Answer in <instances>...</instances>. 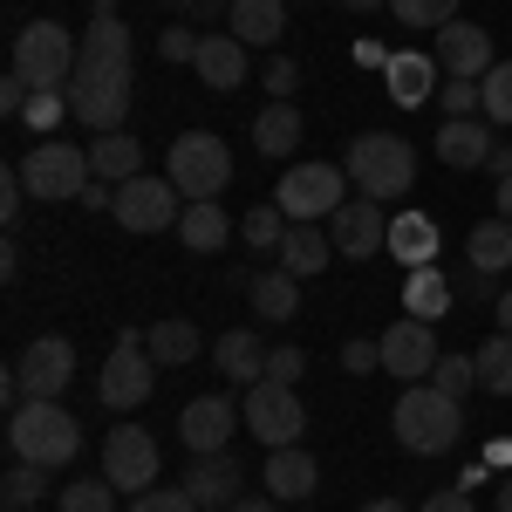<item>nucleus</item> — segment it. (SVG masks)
Segmentation results:
<instances>
[{
    "label": "nucleus",
    "instance_id": "nucleus-1",
    "mask_svg": "<svg viewBox=\"0 0 512 512\" xmlns=\"http://www.w3.org/2000/svg\"><path fill=\"white\" fill-rule=\"evenodd\" d=\"M69 117L89 123L96 137L103 130H123L130 103H137V35L123 14H96L89 35H82V62L69 76Z\"/></svg>",
    "mask_w": 512,
    "mask_h": 512
},
{
    "label": "nucleus",
    "instance_id": "nucleus-2",
    "mask_svg": "<svg viewBox=\"0 0 512 512\" xmlns=\"http://www.w3.org/2000/svg\"><path fill=\"white\" fill-rule=\"evenodd\" d=\"M390 424H396V444L410 458H444L465 437V410H458V396H444L437 383H403Z\"/></svg>",
    "mask_w": 512,
    "mask_h": 512
},
{
    "label": "nucleus",
    "instance_id": "nucleus-3",
    "mask_svg": "<svg viewBox=\"0 0 512 512\" xmlns=\"http://www.w3.org/2000/svg\"><path fill=\"white\" fill-rule=\"evenodd\" d=\"M342 171L362 198L390 205V198H410V185H417V151L396 130H362L349 144V158H342Z\"/></svg>",
    "mask_w": 512,
    "mask_h": 512
},
{
    "label": "nucleus",
    "instance_id": "nucleus-4",
    "mask_svg": "<svg viewBox=\"0 0 512 512\" xmlns=\"http://www.w3.org/2000/svg\"><path fill=\"white\" fill-rule=\"evenodd\" d=\"M7 444H14V458H28L41 472H62V465H76V451H82V424L62 403H21L7 417Z\"/></svg>",
    "mask_w": 512,
    "mask_h": 512
},
{
    "label": "nucleus",
    "instance_id": "nucleus-5",
    "mask_svg": "<svg viewBox=\"0 0 512 512\" xmlns=\"http://www.w3.org/2000/svg\"><path fill=\"white\" fill-rule=\"evenodd\" d=\"M89 178H96V164H89L82 144L41 137L35 151H21V185H28V198H41V205H76V198L89 192Z\"/></svg>",
    "mask_w": 512,
    "mask_h": 512
},
{
    "label": "nucleus",
    "instance_id": "nucleus-6",
    "mask_svg": "<svg viewBox=\"0 0 512 512\" xmlns=\"http://www.w3.org/2000/svg\"><path fill=\"white\" fill-rule=\"evenodd\" d=\"M164 178L185 192V205L219 198L226 185H233V151H226V137H212V130H185V137L164 151Z\"/></svg>",
    "mask_w": 512,
    "mask_h": 512
},
{
    "label": "nucleus",
    "instance_id": "nucleus-7",
    "mask_svg": "<svg viewBox=\"0 0 512 512\" xmlns=\"http://www.w3.org/2000/svg\"><path fill=\"white\" fill-rule=\"evenodd\" d=\"M76 62H82V41L62 21H28L14 35V76L28 82V89H69Z\"/></svg>",
    "mask_w": 512,
    "mask_h": 512
},
{
    "label": "nucleus",
    "instance_id": "nucleus-8",
    "mask_svg": "<svg viewBox=\"0 0 512 512\" xmlns=\"http://www.w3.org/2000/svg\"><path fill=\"white\" fill-rule=\"evenodd\" d=\"M274 205L294 219V226H321L349 205V171L342 164H287L274 185Z\"/></svg>",
    "mask_w": 512,
    "mask_h": 512
},
{
    "label": "nucleus",
    "instance_id": "nucleus-9",
    "mask_svg": "<svg viewBox=\"0 0 512 512\" xmlns=\"http://www.w3.org/2000/svg\"><path fill=\"white\" fill-rule=\"evenodd\" d=\"M110 219H117L123 233L151 239V233H171L178 219H185V192L171 185V178H130V185H117V205H110Z\"/></svg>",
    "mask_w": 512,
    "mask_h": 512
},
{
    "label": "nucleus",
    "instance_id": "nucleus-10",
    "mask_svg": "<svg viewBox=\"0 0 512 512\" xmlns=\"http://www.w3.org/2000/svg\"><path fill=\"white\" fill-rule=\"evenodd\" d=\"M151 390H158V362L144 349V335H117V349H110L103 376H96L103 410H137V403H151Z\"/></svg>",
    "mask_w": 512,
    "mask_h": 512
},
{
    "label": "nucleus",
    "instance_id": "nucleus-11",
    "mask_svg": "<svg viewBox=\"0 0 512 512\" xmlns=\"http://www.w3.org/2000/svg\"><path fill=\"white\" fill-rule=\"evenodd\" d=\"M239 410H246V431L260 437L267 451H280V444H301V431H308L301 396L287 390V383H267V376L246 390V403H239Z\"/></svg>",
    "mask_w": 512,
    "mask_h": 512
},
{
    "label": "nucleus",
    "instance_id": "nucleus-12",
    "mask_svg": "<svg viewBox=\"0 0 512 512\" xmlns=\"http://www.w3.org/2000/svg\"><path fill=\"white\" fill-rule=\"evenodd\" d=\"M103 478L117 485V492H151L158 485V437L144 431V424H117V431L103 437Z\"/></svg>",
    "mask_w": 512,
    "mask_h": 512
},
{
    "label": "nucleus",
    "instance_id": "nucleus-13",
    "mask_svg": "<svg viewBox=\"0 0 512 512\" xmlns=\"http://www.w3.org/2000/svg\"><path fill=\"white\" fill-rule=\"evenodd\" d=\"M14 376H21L28 403H62V390L76 383V349L62 335H35L21 349V362H14Z\"/></svg>",
    "mask_w": 512,
    "mask_h": 512
},
{
    "label": "nucleus",
    "instance_id": "nucleus-14",
    "mask_svg": "<svg viewBox=\"0 0 512 512\" xmlns=\"http://www.w3.org/2000/svg\"><path fill=\"white\" fill-rule=\"evenodd\" d=\"M383 369H390L396 383H431V369H437V335H431V321H417V315H403V321H390L383 335Z\"/></svg>",
    "mask_w": 512,
    "mask_h": 512
},
{
    "label": "nucleus",
    "instance_id": "nucleus-15",
    "mask_svg": "<svg viewBox=\"0 0 512 512\" xmlns=\"http://www.w3.org/2000/svg\"><path fill=\"white\" fill-rule=\"evenodd\" d=\"M246 424V410H239L233 396H192L185 403V417H178V437H185V451L192 458H212V451H226L233 431Z\"/></svg>",
    "mask_w": 512,
    "mask_h": 512
},
{
    "label": "nucleus",
    "instance_id": "nucleus-16",
    "mask_svg": "<svg viewBox=\"0 0 512 512\" xmlns=\"http://www.w3.org/2000/svg\"><path fill=\"white\" fill-rule=\"evenodd\" d=\"M328 239L342 260H369V253H390V219L376 198H349L335 219H328Z\"/></svg>",
    "mask_w": 512,
    "mask_h": 512
},
{
    "label": "nucleus",
    "instance_id": "nucleus-17",
    "mask_svg": "<svg viewBox=\"0 0 512 512\" xmlns=\"http://www.w3.org/2000/svg\"><path fill=\"white\" fill-rule=\"evenodd\" d=\"M444 69H437L431 48H396L390 62H383V89H390L396 110H424V103H437V89H444Z\"/></svg>",
    "mask_w": 512,
    "mask_h": 512
},
{
    "label": "nucleus",
    "instance_id": "nucleus-18",
    "mask_svg": "<svg viewBox=\"0 0 512 512\" xmlns=\"http://www.w3.org/2000/svg\"><path fill=\"white\" fill-rule=\"evenodd\" d=\"M431 55H437L444 76H465V82H485V76H492V62H499V55H492V35H485L478 21H451V28H437Z\"/></svg>",
    "mask_w": 512,
    "mask_h": 512
},
{
    "label": "nucleus",
    "instance_id": "nucleus-19",
    "mask_svg": "<svg viewBox=\"0 0 512 512\" xmlns=\"http://www.w3.org/2000/svg\"><path fill=\"white\" fill-rule=\"evenodd\" d=\"M246 472H239L233 451H212V458H192V472H185V492L198 499V512H233L246 492Z\"/></svg>",
    "mask_w": 512,
    "mask_h": 512
},
{
    "label": "nucleus",
    "instance_id": "nucleus-20",
    "mask_svg": "<svg viewBox=\"0 0 512 512\" xmlns=\"http://www.w3.org/2000/svg\"><path fill=\"white\" fill-rule=\"evenodd\" d=\"M260 485L274 492L280 506H287V499H315V485H321L315 451H301V444H280V451H267V465H260Z\"/></svg>",
    "mask_w": 512,
    "mask_h": 512
},
{
    "label": "nucleus",
    "instance_id": "nucleus-21",
    "mask_svg": "<svg viewBox=\"0 0 512 512\" xmlns=\"http://www.w3.org/2000/svg\"><path fill=\"white\" fill-rule=\"evenodd\" d=\"M492 144H499V137H492L478 117H444L431 151H437V164H451V171H478V164L492 158Z\"/></svg>",
    "mask_w": 512,
    "mask_h": 512
},
{
    "label": "nucleus",
    "instance_id": "nucleus-22",
    "mask_svg": "<svg viewBox=\"0 0 512 512\" xmlns=\"http://www.w3.org/2000/svg\"><path fill=\"white\" fill-rule=\"evenodd\" d=\"M198 82H205V89H219V96H226V89H239V82H246V41L239 35H205L198 41Z\"/></svg>",
    "mask_w": 512,
    "mask_h": 512
},
{
    "label": "nucleus",
    "instance_id": "nucleus-23",
    "mask_svg": "<svg viewBox=\"0 0 512 512\" xmlns=\"http://www.w3.org/2000/svg\"><path fill=\"white\" fill-rule=\"evenodd\" d=\"M212 369H219L226 383H260V376H267L260 335H253V328H226V335L212 342Z\"/></svg>",
    "mask_w": 512,
    "mask_h": 512
},
{
    "label": "nucleus",
    "instance_id": "nucleus-24",
    "mask_svg": "<svg viewBox=\"0 0 512 512\" xmlns=\"http://www.w3.org/2000/svg\"><path fill=\"white\" fill-rule=\"evenodd\" d=\"M274 260L294 280H315V274H328V260H335V239H328V226H287Z\"/></svg>",
    "mask_w": 512,
    "mask_h": 512
},
{
    "label": "nucleus",
    "instance_id": "nucleus-25",
    "mask_svg": "<svg viewBox=\"0 0 512 512\" xmlns=\"http://www.w3.org/2000/svg\"><path fill=\"white\" fill-rule=\"evenodd\" d=\"M144 349H151V362H158V369H185V362H198V355H205V335H198L185 315H164V321H151Z\"/></svg>",
    "mask_w": 512,
    "mask_h": 512
},
{
    "label": "nucleus",
    "instance_id": "nucleus-26",
    "mask_svg": "<svg viewBox=\"0 0 512 512\" xmlns=\"http://www.w3.org/2000/svg\"><path fill=\"white\" fill-rule=\"evenodd\" d=\"M89 164H96L103 185H130V178H144V144H137L130 130H103V137L89 144Z\"/></svg>",
    "mask_w": 512,
    "mask_h": 512
},
{
    "label": "nucleus",
    "instance_id": "nucleus-27",
    "mask_svg": "<svg viewBox=\"0 0 512 512\" xmlns=\"http://www.w3.org/2000/svg\"><path fill=\"white\" fill-rule=\"evenodd\" d=\"M226 35H239L246 48H267V41H280V35H287V0H233Z\"/></svg>",
    "mask_w": 512,
    "mask_h": 512
},
{
    "label": "nucleus",
    "instance_id": "nucleus-28",
    "mask_svg": "<svg viewBox=\"0 0 512 512\" xmlns=\"http://www.w3.org/2000/svg\"><path fill=\"white\" fill-rule=\"evenodd\" d=\"M390 260H403L410 274H417V267H431V260H437V219H424L417 205H410V212H396V219H390Z\"/></svg>",
    "mask_w": 512,
    "mask_h": 512
},
{
    "label": "nucleus",
    "instance_id": "nucleus-29",
    "mask_svg": "<svg viewBox=\"0 0 512 512\" xmlns=\"http://www.w3.org/2000/svg\"><path fill=\"white\" fill-rule=\"evenodd\" d=\"M246 301H253L260 321H294L301 315V280L287 274V267H267V274L246 280Z\"/></svg>",
    "mask_w": 512,
    "mask_h": 512
},
{
    "label": "nucleus",
    "instance_id": "nucleus-30",
    "mask_svg": "<svg viewBox=\"0 0 512 512\" xmlns=\"http://www.w3.org/2000/svg\"><path fill=\"white\" fill-rule=\"evenodd\" d=\"M472 274H512V219H478L465 239Z\"/></svg>",
    "mask_w": 512,
    "mask_h": 512
},
{
    "label": "nucleus",
    "instance_id": "nucleus-31",
    "mask_svg": "<svg viewBox=\"0 0 512 512\" xmlns=\"http://www.w3.org/2000/svg\"><path fill=\"white\" fill-rule=\"evenodd\" d=\"M253 151H260V158L301 151V110H294V103H267V110L253 117Z\"/></svg>",
    "mask_w": 512,
    "mask_h": 512
},
{
    "label": "nucleus",
    "instance_id": "nucleus-32",
    "mask_svg": "<svg viewBox=\"0 0 512 512\" xmlns=\"http://www.w3.org/2000/svg\"><path fill=\"white\" fill-rule=\"evenodd\" d=\"M178 239H185L192 253H219V246L233 239V219H226V205H219V198H198V205H185V219H178Z\"/></svg>",
    "mask_w": 512,
    "mask_h": 512
},
{
    "label": "nucleus",
    "instance_id": "nucleus-33",
    "mask_svg": "<svg viewBox=\"0 0 512 512\" xmlns=\"http://www.w3.org/2000/svg\"><path fill=\"white\" fill-rule=\"evenodd\" d=\"M403 308L417 321H437V315H451V280L437 274V267H417V274L403 280Z\"/></svg>",
    "mask_w": 512,
    "mask_h": 512
},
{
    "label": "nucleus",
    "instance_id": "nucleus-34",
    "mask_svg": "<svg viewBox=\"0 0 512 512\" xmlns=\"http://www.w3.org/2000/svg\"><path fill=\"white\" fill-rule=\"evenodd\" d=\"M472 362H478V390L485 396H512V335H492Z\"/></svg>",
    "mask_w": 512,
    "mask_h": 512
},
{
    "label": "nucleus",
    "instance_id": "nucleus-35",
    "mask_svg": "<svg viewBox=\"0 0 512 512\" xmlns=\"http://www.w3.org/2000/svg\"><path fill=\"white\" fill-rule=\"evenodd\" d=\"M287 226H294V219H287L280 205H253V212L239 219V233L253 239V253H280V239H287Z\"/></svg>",
    "mask_w": 512,
    "mask_h": 512
},
{
    "label": "nucleus",
    "instance_id": "nucleus-36",
    "mask_svg": "<svg viewBox=\"0 0 512 512\" xmlns=\"http://www.w3.org/2000/svg\"><path fill=\"white\" fill-rule=\"evenodd\" d=\"M478 110L485 123H512V62H492V76L478 82Z\"/></svg>",
    "mask_w": 512,
    "mask_h": 512
},
{
    "label": "nucleus",
    "instance_id": "nucleus-37",
    "mask_svg": "<svg viewBox=\"0 0 512 512\" xmlns=\"http://www.w3.org/2000/svg\"><path fill=\"white\" fill-rule=\"evenodd\" d=\"M62 512H117V485L110 478H76V485H62Z\"/></svg>",
    "mask_w": 512,
    "mask_h": 512
},
{
    "label": "nucleus",
    "instance_id": "nucleus-38",
    "mask_svg": "<svg viewBox=\"0 0 512 512\" xmlns=\"http://www.w3.org/2000/svg\"><path fill=\"white\" fill-rule=\"evenodd\" d=\"M390 14L403 28H451L458 21V0H390Z\"/></svg>",
    "mask_w": 512,
    "mask_h": 512
},
{
    "label": "nucleus",
    "instance_id": "nucleus-39",
    "mask_svg": "<svg viewBox=\"0 0 512 512\" xmlns=\"http://www.w3.org/2000/svg\"><path fill=\"white\" fill-rule=\"evenodd\" d=\"M431 383H437L444 396H458V403H465V396L478 390V362H472V355H437Z\"/></svg>",
    "mask_w": 512,
    "mask_h": 512
},
{
    "label": "nucleus",
    "instance_id": "nucleus-40",
    "mask_svg": "<svg viewBox=\"0 0 512 512\" xmlns=\"http://www.w3.org/2000/svg\"><path fill=\"white\" fill-rule=\"evenodd\" d=\"M0 499L28 512V506L41 499V465H28V458H14V465H7V478H0Z\"/></svg>",
    "mask_w": 512,
    "mask_h": 512
},
{
    "label": "nucleus",
    "instance_id": "nucleus-41",
    "mask_svg": "<svg viewBox=\"0 0 512 512\" xmlns=\"http://www.w3.org/2000/svg\"><path fill=\"white\" fill-rule=\"evenodd\" d=\"M123 512H198V499L185 485H151V492H137Z\"/></svg>",
    "mask_w": 512,
    "mask_h": 512
},
{
    "label": "nucleus",
    "instance_id": "nucleus-42",
    "mask_svg": "<svg viewBox=\"0 0 512 512\" xmlns=\"http://www.w3.org/2000/svg\"><path fill=\"white\" fill-rule=\"evenodd\" d=\"M301 376H308V355L294 349V342H280V349H267V383H287V390H294Z\"/></svg>",
    "mask_w": 512,
    "mask_h": 512
},
{
    "label": "nucleus",
    "instance_id": "nucleus-43",
    "mask_svg": "<svg viewBox=\"0 0 512 512\" xmlns=\"http://www.w3.org/2000/svg\"><path fill=\"white\" fill-rule=\"evenodd\" d=\"M437 110H444V117H478V82L451 76L444 89H437Z\"/></svg>",
    "mask_w": 512,
    "mask_h": 512
},
{
    "label": "nucleus",
    "instance_id": "nucleus-44",
    "mask_svg": "<svg viewBox=\"0 0 512 512\" xmlns=\"http://www.w3.org/2000/svg\"><path fill=\"white\" fill-rule=\"evenodd\" d=\"M294 89H301V62H294V55H274V62H267V96L287 103Z\"/></svg>",
    "mask_w": 512,
    "mask_h": 512
},
{
    "label": "nucleus",
    "instance_id": "nucleus-45",
    "mask_svg": "<svg viewBox=\"0 0 512 512\" xmlns=\"http://www.w3.org/2000/svg\"><path fill=\"white\" fill-rule=\"evenodd\" d=\"M198 41H205V35H192V28H164L158 55H164V62H198Z\"/></svg>",
    "mask_w": 512,
    "mask_h": 512
},
{
    "label": "nucleus",
    "instance_id": "nucleus-46",
    "mask_svg": "<svg viewBox=\"0 0 512 512\" xmlns=\"http://www.w3.org/2000/svg\"><path fill=\"white\" fill-rule=\"evenodd\" d=\"M342 369H349V376L383 369V342H342Z\"/></svg>",
    "mask_w": 512,
    "mask_h": 512
},
{
    "label": "nucleus",
    "instance_id": "nucleus-47",
    "mask_svg": "<svg viewBox=\"0 0 512 512\" xmlns=\"http://www.w3.org/2000/svg\"><path fill=\"white\" fill-rule=\"evenodd\" d=\"M55 96H62V89H35V103H28V117H21V123H35V130H48L55 117H69V103H55Z\"/></svg>",
    "mask_w": 512,
    "mask_h": 512
},
{
    "label": "nucleus",
    "instance_id": "nucleus-48",
    "mask_svg": "<svg viewBox=\"0 0 512 512\" xmlns=\"http://www.w3.org/2000/svg\"><path fill=\"white\" fill-rule=\"evenodd\" d=\"M28 103H35V89L7 69V82H0V110H7V117H28Z\"/></svg>",
    "mask_w": 512,
    "mask_h": 512
},
{
    "label": "nucleus",
    "instance_id": "nucleus-49",
    "mask_svg": "<svg viewBox=\"0 0 512 512\" xmlns=\"http://www.w3.org/2000/svg\"><path fill=\"white\" fill-rule=\"evenodd\" d=\"M21 198H28V185H21V164H14V171L0 178V212L14 219V212H21Z\"/></svg>",
    "mask_w": 512,
    "mask_h": 512
},
{
    "label": "nucleus",
    "instance_id": "nucleus-50",
    "mask_svg": "<svg viewBox=\"0 0 512 512\" xmlns=\"http://www.w3.org/2000/svg\"><path fill=\"white\" fill-rule=\"evenodd\" d=\"M424 512H472V492H458V485H451V492H431Z\"/></svg>",
    "mask_w": 512,
    "mask_h": 512
},
{
    "label": "nucleus",
    "instance_id": "nucleus-51",
    "mask_svg": "<svg viewBox=\"0 0 512 512\" xmlns=\"http://www.w3.org/2000/svg\"><path fill=\"white\" fill-rule=\"evenodd\" d=\"M485 171H492V185H499V178H512V144H492V158H485Z\"/></svg>",
    "mask_w": 512,
    "mask_h": 512
},
{
    "label": "nucleus",
    "instance_id": "nucleus-52",
    "mask_svg": "<svg viewBox=\"0 0 512 512\" xmlns=\"http://www.w3.org/2000/svg\"><path fill=\"white\" fill-rule=\"evenodd\" d=\"M233 512H280V499H274V492H260V499H239Z\"/></svg>",
    "mask_w": 512,
    "mask_h": 512
},
{
    "label": "nucleus",
    "instance_id": "nucleus-53",
    "mask_svg": "<svg viewBox=\"0 0 512 512\" xmlns=\"http://www.w3.org/2000/svg\"><path fill=\"white\" fill-rule=\"evenodd\" d=\"M492 205H499V219H512V178H499V192H492Z\"/></svg>",
    "mask_w": 512,
    "mask_h": 512
},
{
    "label": "nucleus",
    "instance_id": "nucleus-54",
    "mask_svg": "<svg viewBox=\"0 0 512 512\" xmlns=\"http://www.w3.org/2000/svg\"><path fill=\"white\" fill-rule=\"evenodd\" d=\"M492 308H499V335H512V287L499 294V301H492Z\"/></svg>",
    "mask_w": 512,
    "mask_h": 512
},
{
    "label": "nucleus",
    "instance_id": "nucleus-55",
    "mask_svg": "<svg viewBox=\"0 0 512 512\" xmlns=\"http://www.w3.org/2000/svg\"><path fill=\"white\" fill-rule=\"evenodd\" d=\"M349 14H376V7H390V0H342Z\"/></svg>",
    "mask_w": 512,
    "mask_h": 512
},
{
    "label": "nucleus",
    "instance_id": "nucleus-56",
    "mask_svg": "<svg viewBox=\"0 0 512 512\" xmlns=\"http://www.w3.org/2000/svg\"><path fill=\"white\" fill-rule=\"evenodd\" d=\"M362 512H410L403 499H376V506H362Z\"/></svg>",
    "mask_w": 512,
    "mask_h": 512
},
{
    "label": "nucleus",
    "instance_id": "nucleus-57",
    "mask_svg": "<svg viewBox=\"0 0 512 512\" xmlns=\"http://www.w3.org/2000/svg\"><path fill=\"white\" fill-rule=\"evenodd\" d=\"M96 14H117V0H89V21H96Z\"/></svg>",
    "mask_w": 512,
    "mask_h": 512
},
{
    "label": "nucleus",
    "instance_id": "nucleus-58",
    "mask_svg": "<svg viewBox=\"0 0 512 512\" xmlns=\"http://www.w3.org/2000/svg\"><path fill=\"white\" fill-rule=\"evenodd\" d=\"M499 512H512V478H506V485H499Z\"/></svg>",
    "mask_w": 512,
    "mask_h": 512
},
{
    "label": "nucleus",
    "instance_id": "nucleus-59",
    "mask_svg": "<svg viewBox=\"0 0 512 512\" xmlns=\"http://www.w3.org/2000/svg\"><path fill=\"white\" fill-rule=\"evenodd\" d=\"M164 7H198V0H164Z\"/></svg>",
    "mask_w": 512,
    "mask_h": 512
},
{
    "label": "nucleus",
    "instance_id": "nucleus-60",
    "mask_svg": "<svg viewBox=\"0 0 512 512\" xmlns=\"http://www.w3.org/2000/svg\"><path fill=\"white\" fill-rule=\"evenodd\" d=\"M7 512H21V506H7Z\"/></svg>",
    "mask_w": 512,
    "mask_h": 512
}]
</instances>
